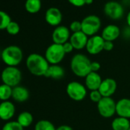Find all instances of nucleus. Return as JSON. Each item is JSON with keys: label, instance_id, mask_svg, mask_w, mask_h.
<instances>
[{"label": "nucleus", "instance_id": "obj_1", "mask_svg": "<svg viewBox=\"0 0 130 130\" xmlns=\"http://www.w3.org/2000/svg\"><path fill=\"white\" fill-rule=\"evenodd\" d=\"M49 66L45 57L37 53L29 54L26 59V67L28 71L36 77H44Z\"/></svg>", "mask_w": 130, "mask_h": 130}, {"label": "nucleus", "instance_id": "obj_2", "mask_svg": "<svg viewBox=\"0 0 130 130\" xmlns=\"http://www.w3.org/2000/svg\"><path fill=\"white\" fill-rule=\"evenodd\" d=\"M91 60L84 54H76L71 60V70L78 77H86L91 72Z\"/></svg>", "mask_w": 130, "mask_h": 130}, {"label": "nucleus", "instance_id": "obj_3", "mask_svg": "<svg viewBox=\"0 0 130 130\" xmlns=\"http://www.w3.org/2000/svg\"><path fill=\"white\" fill-rule=\"evenodd\" d=\"M1 58L7 67H17L22 61L23 52L19 46L10 45L3 50Z\"/></svg>", "mask_w": 130, "mask_h": 130}, {"label": "nucleus", "instance_id": "obj_4", "mask_svg": "<svg viewBox=\"0 0 130 130\" xmlns=\"http://www.w3.org/2000/svg\"><path fill=\"white\" fill-rule=\"evenodd\" d=\"M22 79V74L17 67H6L1 74V80L3 84L11 87L19 86Z\"/></svg>", "mask_w": 130, "mask_h": 130}, {"label": "nucleus", "instance_id": "obj_5", "mask_svg": "<svg viewBox=\"0 0 130 130\" xmlns=\"http://www.w3.org/2000/svg\"><path fill=\"white\" fill-rule=\"evenodd\" d=\"M65 52L62 44H51L45 51L44 57L50 65L59 64L65 57Z\"/></svg>", "mask_w": 130, "mask_h": 130}, {"label": "nucleus", "instance_id": "obj_6", "mask_svg": "<svg viewBox=\"0 0 130 130\" xmlns=\"http://www.w3.org/2000/svg\"><path fill=\"white\" fill-rule=\"evenodd\" d=\"M66 93L72 100L80 102L86 98L87 95V89L85 85L80 82L71 81L67 85Z\"/></svg>", "mask_w": 130, "mask_h": 130}, {"label": "nucleus", "instance_id": "obj_7", "mask_svg": "<svg viewBox=\"0 0 130 130\" xmlns=\"http://www.w3.org/2000/svg\"><path fill=\"white\" fill-rule=\"evenodd\" d=\"M82 31L87 36H93L99 31L101 27L100 19L95 15H90L84 18L82 22Z\"/></svg>", "mask_w": 130, "mask_h": 130}, {"label": "nucleus", "instance_id": "obj_8", "mask_svg": "<svg viewBox=\"0 0 130 130\" xmlns=\"http://www.w3.org/2000/svg\"><path fill=\"white\" fill-rule=\"evenodd\" d=\"M96 104L98 112L102 117L109 119L116 114V103L112 97H103Z\"/></svg>", "mask_w": 130, "mask_h": 130}, {"label": "nucleus", "instance_id": "obj_9", "mask_svg": "<svg viewBox=\"0 0 130 130\" xmlns=\"http://www.w3.org/2000/svg\"><path fill=\"white\" fill-rule=\"evenodd\" d=\"M104 13L107 17L112 20H119L123 16L124 9L120 3L115 1H110L105 4Z\"/></svg>", "mask_w": 130, "mask_h": 130}, {"label": "nucleus", "instance_id": "obj_10", "mask_svg": "<svg viewBox=\"0 0 130 130\" xmlns=\"http://www.w3.org/2000/svg\"><path fill=\"white\" fill-rule=\"evenodd\" d=\"M105 41L100 35H93L88 38L86 46L87 51L91 55H96L103 51V45Z\"/></svg>", "mask_w": 130, "mask_h": 130}, {"label": "nucleus", "instance_id": "obj_11", "mask_svg": "<svg viewBox=\"0 0 130 130\" xmlns=\"http://www.w3.org/2000/svg\"><path fill=\"white\" fill-rule=\"evenodd\" d=\"M71 38V33L68 28L63 25L56 27L52 33V40L54 44H63L69 41Z\"/></svg>", "mask_w": 130, "mask_h": 130}, {"label": "nucleus", "instance_id": "obj_12", "mask_svg": "<svg viewBox=\"0 0 130 130\" xmlns=\"http://www.w3.org/2000/svg\"><path fill=\"white\" fill-rule=\"evenodd\" d=\"M117 89V83L112 78H106L103 80L99 91L103 97H112Z\"/></svg>", "mask_w": 130, "mask_h": 130}, {"label": "nucleus", "instance_id": "obj_13", "mask_svg": "<svg viewBox=\"0 0 130 130\" xmlns=\"http://www.w3.org/2000/svg\"><path fill=\"white\" fill-rule=\"evenodd\" d=\"M62 17L61 12L55 7L49 8L45 13V21L51 26H59L62 21Z\"/></svg>", "mask_w": 130, "mask_h": 130}, {"label": "nucleus", "instance_id": "obj_14", "mask_svg": "<svg viewBox=\"0 0 130 130\" xmlns=\"http://www.w3.org/2000/svg\"><path fill=\"white\" fill-rule=\"evenodd\" d=\"M15 113V106L9 100L3 101L0 103V119L9 121Z\"/></svg>", "mask_w": 130, "mask_h": 130}, {"label": "nucleus", "instance_id": "obj_15", "mask_svg": "<svg viewBox=\"0 0 130 130\" xmlns=\"http://www.w3.org/2000/svg\"><path fill=\"white\" fill-rule=\"evenodd\" d=\"M69 41L73 45L74 48L76 50H82L86 47L87 41H88V36L85 35L82 31L76 33H73L71 35Z\"/></svg>", "mask_w": 130, "mask_h": 130}, {"label": "nucleus", "instance_id": "obj_16", "mask_svg": "<svg viewBox=\"0 0 130 130\" xmlns=\"http://www.w3.org/2000/svg\"><path fill=\"white\" fill-rule=\"evenodd\" d=\"M103 81L101 76L96 72H90L86 77H85V87L87 89L92 90H98L100 84Z\"/></svg>", "mask_w": 130, "mask_h": 130}, {"label": "nucleus", "instance_id": "obj_17", "mask_svg": "<svg viewBox=\"0 0 130 130\" xmlns=\"http://www.w3.org/2000/svg\"><path fill=\"white\" fill-rule=\"evenodd\" d=\"M116 113L119 117L130 119V99L122 98L116 102Z\"/></svg>", "mask_w": 130, "mask_h": 130}, {"label": "nucleus", "instance_id": "obj_18", "mask_svg": "<svg viewBox=\"0 0 130 130\" xmlns=\"http://www.w3.org/2000/svg\"><path fill=\"white\" fill-rule=\"evenodd\" d=\"M120 35V29L117 25H109L106 26L102 31V38L104 41H113Z\"/></svg>", "mask_w": 130, "mask_h": 130}, {"label": "nucleus", "instance_id": "obj_19", "mask_svg": "<svg viewBox=\"0 0 130 130\" xmlns=\"http://www.w3.org/2000/svg\"><path fill=\"white\" fill-rule=\"evenodd\" d=\"M29 96H30V93L26 87L19 85L12 88V97L15 101L19 103H23L27 101Z\"/></svg>", "mask_w": 130, "mask_h": 130}, {"label": "nucleus", "instance_id": "obj_20", "mask_svg": "<svg viewBox=\"0 0 130 130\" xmlns=\"http://www.w3.org/2000/svg\"><path fill=\"white\" fill-rule=\"evenodd\" d=\"M65 75V71L63 67L59 64L50 65L44 77L54 80H60Z\"/></svg>", "mask_w": 130, "mask_h": 130}, {"label": "nucleus", "instance_id": "obj_21", "mask_svg": "<svg viewBox=\"0 0 130 130\" xmlns=\"http://www.w3.org/2000/svg\"><path fill=\"white\" fill-rule=\"evenodd\" d=\"M111 127L112 130H128L130 128V121L128 119L118 116L112 121Z\"/></svg>", "mask_w": 130, "mask_h": 130}, {"label": "nucleus", "instance_id": "obj_22", "mask_svg": "<svg viewBox=\"0 0 130 130\" xmlns=\"http://www.w3.org/2000/svg\"><path fill=\"white\" fill-rule=\"evenodd\" d=\"M34 118L31 112L28 111H24L22 112L17 118V122L23 127V128H27L30 126L32 122H33Z\"/></svg>", "mask_w": 130, "mask_h": 130}, {"label": "nucleus", "instance_id": "obj_23", "mask_svg": "<svg viewBox=\"0 0 130 130\" xmlns=\"http://www.w3.org/2000/svg\"><path fill=\"white\" fill-rule=\"evenodd\" d=\"M25 8L28 12L35 14L41 10V0H26Z\"/></svg>", "mask_w": 130, "mask_h": 130}, {"label": "nucleus", "instance_id": "obj_24", "mask_svg": "<svg viewBox=\"0 0 130 130\" xmlns=\"http://www.w3.org/2000/svg\"><path fill=\"white\" fill-rule=\"evenodd\" d=\"M12 87L4 84L0 85V100L7 101L12 97Z\"/></svg>", "mask_w": 130, "mask_h": 130}, {"label": "nucleus", "instance_id": "obj_25", "mask_svg": "<svg viewBox=\"0 0 130 130\" xmlns=\"http://www.w3.org/2000/svg\"><path fill=\"white\" fill-rule=\"evenodd\" d=\"M35 130H56V128L51 121L41 119L36 122Z\"/></svg>", "mask_w": 130, "mask_h": 130}, {"label": "nucleus", "instance_id": "obj_26", "mask_svg": "<svg viewBox=\"0 0 130 130\" xmlns=\"http://www.w3.org/2000/svg\"><path fill=\"white\" fill-rule=\"evenodd\" d=\"M11 22L12 19L10 15L4 11L0 10V30L6 29L7 26Z\"/></svg>", "mask_w": 130, "mask_h": 130}, {"label": "nucleus", "instance_id": "obj_27", "mask_svg": "<svg viewBox=\"0 0 130 130\" xmlns=\"http://www.w3.org/2000/svg\"><path fill=\"white\" fill-rule=\"evenodd\" d=\"M2 130H24V128L17 121H9L3 125Z\"/></svg>", "mask_w": 130, "mask_h": 130}, {"label": "nucleus", "instance_id": "obj_28", "mask_svg": "<svg viewBox=\"0 0 130 130\" xmlns=\"http://www.w3.org/2000/svg\"><path fill=\"white\" fill-rule=\"evenodd\" d=\"M6 31L11 35H16L20 31V26L16 22L12 21L6 28Z\"/></svg>", "mask_w": 130, "mask_h": 130}, {"label": "nucleus", "instance_id": "obj_29", "mask_svg": "<svg viewBox=\"0 0 130 130\" xmlns=\"http://www.w3.org/2000/svg\"><path fill=\"white\" fill-rule=\"evenodd\" d=\"M89 97L92 102L98 103L103 98V96L101 95V93H100L99 90H92V91H90V93L89 94Z\"/></svg>", "mask_w": 130, "mask_h": 130}, {"label": "nucleus", "instance_id": "obj_30", "mask_svg": "<svg viewBox=\"0 0 130 130\" xmlns=\"http://www.w3.org/2000/svg\"><path fill=\"white\" fill-rule=\"evenodd\" d=\"M70 30L73 33L81 31H82L81 22H79V21H74V22H72L71 24L70 25Z\"/></svg>", "mask_w": 130, "mask_h": 130}, {"label": "nucleus", "instance_id": "obj_31", "mask_svg": "<svg viewBox=\"0 0 130 130\" xmlns=\"http://www.w3.org/2000/svg\"><path fill=\"white\" fill-rule=\"evenodd\" d=\"M62 45H63V51H64L65 54H70L74 49V47H73V45L71 44V43L70 41H68L66 43H64Z\"/></svg>", "mask_w": 130, "mask_h": 130}, {"label": "nucleus", "instance_id": "obj_32", "mask_svg": "<svg viewBox=\"0 0 130 130\" xmlns=\"http://www.w3.org/2000/svg\"><path fill=\"white\" fill-rule=\"evenodd\" d=\"M68 2L72 6H76V7H82L84 5H86L85 0H68Z\"/></svg>", "mask_w": 130, "mask_h": 130}, {"label": "nucleus", "instance_id": "obj_33", "mask_svg": "<svg viewBox=\"0 0 130 130\" xmlns=\"http://www.w3.org/2000/svg\"><path fill=\"white\" fill-rule=\"evenodd\" d=\"M101 68V65L99 62L97 61H92L91 62V66H90V68H91V71L92 72H96L98 73V71H100Z\"/></svg>", "mask_w": 130, "mask_h": 130}, {"label": "nucleus", "instance_id": "obj_34", "mask_svg": "<svg viewBox=\"0 0 130 130\" xmlns=\"http://www.w3.org/2000/svg\"><path fill=\"white\" fill-rule=\"evenodd\" d=\"M114 47V44L112 41H105L104 45H103V51H111Z\"/></svg>", "mask_w": 130, "mask_h": 130}, {"label": "nucleus", "instance_id": "obj_35", "mask_svg": "<svg viewBox=\"0 0 130 130\" xmlns=\"http://www.w3.org/2000/svg\"><path fill=\"white\" fill-rule=\"evenodd\" d=\"M56 130H74V129L70 125H61L58 126L57 128H56Z\"/></svg>", "mask_w": 130, "mask_h": 130}, {"label": "nucleus", "instance_id": "obj_36", "mask_svg": "<svg viewBox=\"0 0 130 130\" xmlns=\"http://www.w3.org/2000/svg\"><path fill=\"white\" fill-rule=\"evenodd\" d=\"M126 22H127V25H128V27H130V12L128 13V15L126 16Z\"/></svg>", "mask_w": 130, "mask_h": 130}, {"label": "nucleus", "instance_id": "obj_37", "mask_svg": "<svg viewBox=\"0 0 130 130\" xmlns=\"http://www.w3.org/2000/svg\"><path fill=\"white\" fill-rule=\"evenodd\" d=\"M93 0H85L86 5H90L93 3Z\"/></svg>", "mask_w": 130, "mask_h": 130}, {"label": "nucleus", "instance_id": "obj_38", "mask_svg": "<svg viewBox=\"0 0 130 130\" xmlns=\"http://www.w3.org/2000/svg\"><path fill=\"white\" fill-rule=\"evenodd\" d=\"M128 130H130V128H129V129H128Z\"/></svg>", "mask_w": 130, "mask_h": 130}]
</instances>
